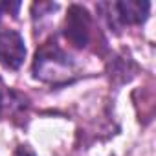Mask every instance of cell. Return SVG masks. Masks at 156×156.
I'll list each match as a JSON object with an SVG mask.
<instances>
[{
  "label": "cell",
  "instance_id": "cell-1",
  "mask_svg": "<svg viewBox=\"0 0 156 156\" xmlns=\"http://www.w3.org/2000/svg\"><path fill=\"white\" fill-rule=\"evenodd\" d=\"M33 73L42 81L55 83L72 73V61L55 42H46L35 53Z\"/></svg>",
  "mask_w": 156,
  "mask_h": 156
},
{
  "label": "cell",
  "instance_id": "cell-2",
  "mask_svg": "<svg viewBox=\"0 0 156 156\" xmlns=\"http://www.w3.org/2000/svg\"><path fill=\"white\" fill-rule=\"evenodd\" d=\"M92 19L83 6H70L64 19V37L75 48H85L90 41Z\"/></svg>",
  "mask_w": 156,
  "mask_h": 156
},
{
  "label": "cell",
  "instance_id": "cell-3",
  "mask_svg": "<svg viewBox=\"0 0 156 156\" xmlns=\"http://www.w3.org/2000/svg\"><path fill=\"white\" fill-rule=\"evenodd\" d=\"M26 57V46L20 33L15 30L0 31V62L9 70H17L22 66Z\"/></svg>",
  "mask_w": 156,
  "mask_h": 156
},
{
  "label": "cell",
  "instance_id": "cell-4",
  "mask_svg": "<svg viewBox=\"0 0 156 156\" xmlns=\"http://www.w3.org/2000/svg\"><path fill=\"white\" fill-rule=\"evenodd\" d=\"M118 11V19L123 24H141L147 20L151 4L147 0H123V2L114 4Z\"/></svg>",
  "mask_w": 156,
  "mask_h": 156
},
{
  "label": "cell",
  "instance_id": "cell-5",
  "mask_svg": "<svg viewBox=\"0 0 156 156\" xmlns=\"http://www.w3.org/2000/svg\"><path fill=\"white\" fill-rule=\"evenodd\" d=\"M19 9H20V2H19V0H13V2H8V0H0V11L17 15Z\"/></svg>",
  "mask_w": 156,
  "mask_h": 156
},
{
  "label": "cell",
  "instance_id": "cell-6",
  "mask_svg": "<svg viewBox=\"0 0 156 156\" xmlns=\"http://www.w3.org/2000/svg\"><path fill=\"white\" fill-rule=\"evenodd\" d=\"M15 156H35V152L30 149V145H20L15 152Z\"/></svg>",
  "mask_w": 156,
  "mask_h": 156
},
{
  "label": "cell",
  "instance_id": "cell-7",
  "mask_svg": "<svg viewBox=\"0 0 156 156\" xmlns=\"http://www.w3.org/2000/svg\"><path fill=\"white\" fill-rule=\"evenodd\" d=\"M0 114H2V96H0Z\"/></svg>",
  "mask_w": 156,
  "mask_h": 156
}]
</instances>
